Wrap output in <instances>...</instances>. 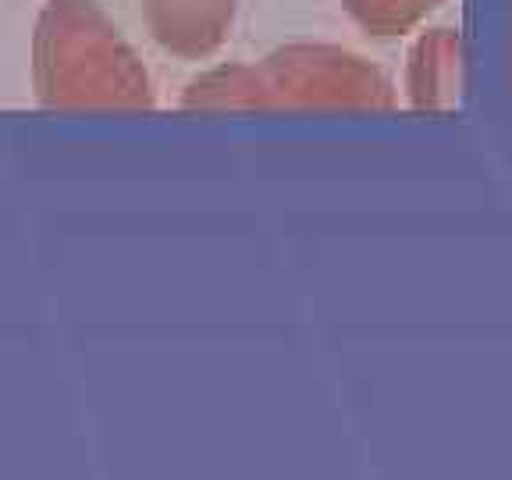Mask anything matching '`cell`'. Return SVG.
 Here are the masks:
<instances>
[{
    "label": "cell",
    "mask_w": 512,
    "mask_h": 480,
    "mask_svg": "<svg viewBox=\"0 0 512 480\" xmlns=\"http://www.w3.org/2000/svg\"><path fill=\"white\" fill-rule=\"evenodd\" d=\"M146 22L164 50L203 57L224 40L232 25L235 0H143Z\"/></svg>",
    "instance_id": "2"
},
{
    "label": "cell",
    "mask_w": 512,
    "mask_h": 480,
    "mask_svg": "<svg viewBox=\"0 0 512 480\" xmlns=\"http://www.w3.org/2000/svg\"><path fill=\"white\" fill-rule=\"evenodd\" d=\"M89 0H54L40 25V96L47 104L146 100V75Z\"/></svg>",
    "instance_id": "1"
},
{
    "label": "cell",
    "mask_w": 512,
    "mask_h": 480,
    "mask_svg": "<svg viewBox=\"0 0 512 480\" xmlns=\"http://www.w3.org/2000/svg\"><path fill=\"white\" fill-rule=\"evenodd\" d=\"M431 8L434 0H349L352 15L377 32L402 29L406 22H413L416 15H424Z\"/></svg>",
    "instance_id": "3"
}]
</instances>
